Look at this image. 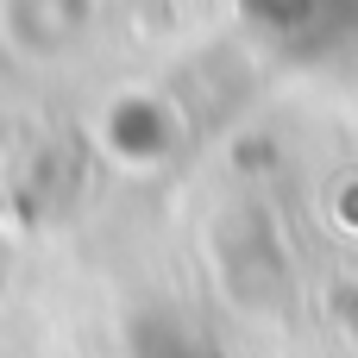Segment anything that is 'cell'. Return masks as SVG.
Wrapping results in <instances>:
<instances>
[{"instance_id": "obj_2", "label": "cell", "mask_w": 358, "mask_h": 358, "mask_svg": "<svg viewBox=\"0 0 358 358\" xmlns=\"http://www.w3.org/2000/svg\"><path fill=\"white\" fill-rule=\"evenodd\" d=\"M113 145H120L126 157H157V151L170 145V120H164V107H151V101H126V107L113 113Z\"/></svg>"}, {"instance_id": "obj_1", "label": "cell", "mask_w": 358, "mask_h": 358, "mask_svg": "<svg viewBox=\"0 0 358 358\" xmlns=\"http://www.w3.org/2000/svg\"><path fill=\"white\" fill-rule=\"evenodd\" d=\"M252 6H258V19H264L277 38L315 44V38H327V31H340V25L352 19L358 0H252Z\"/></svg>"}]
</instances>
